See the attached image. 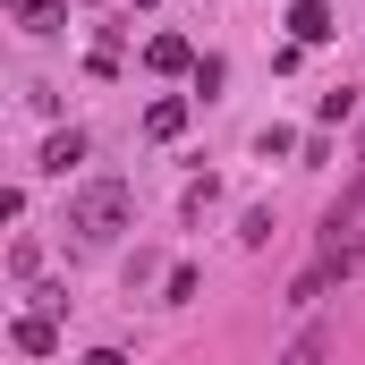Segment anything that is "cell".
Here are the masks:
<instances>
[{
    "label": "cell",
    "instance_id": "6da1fadb",
    "mask_svg": "<svg viewBox=\"0 0 365 365\" xmlns=\"http://www.w3.org/2000/svg\"><path fill=\"white\" fill-rule=\"evenodd\" d=\"M128 204H136L128 179H93V187H77V204H68V230L102 247V238H119V230H128Z\"/></svg>",
    "mask_w": 365,
    "mask_h": 365
},
{
    "label": "cell",
    "instance_id": "7a4b0ae2",
    "mask_svg": "<svg viewBox=\"0 0 365 365\" xmlns=\"http://www.w3.org/2000/svg\"><path fill=\"white\" fill-rule=\"evenodd\" d=\"M331 34H340V26H331L323 0H297V9H289V43H297V51H306V43H331Z\"/></svg>",
    "mask_w": 365,
    "mask_h": 365
},
{
    "label": "cell",
    "instance_id": "3957f363",
    "mask_svg": "<svg viewBox=\"0 0 365 365\" xmlns=\"http://www.w3.org/2000/svg\"><path fill=\"white\" fill-rule=\"evenodd\" d=\"M9 17H17L26 34H60V26H68V0H9Z\"/></svg>",
    "mask_w": 365,
    "mask_h": 365
},
{
    "label": "cell",
    "instance_id": "277c9868",
    "mask_svg": "<svg viewBox=\"0 0 365 365\" xmlns=\"http://www.w3.org/2000/svg\"><path fill=\"white\" fill-rule=\"evenodd\" d=\"M323 357H331V331H323V323H306V331H297L272 365H323Z\"/></svg>",
    "mask_w": 365,
    "mask_h": 365
},
{
    "label": "cell",
    "instance_id": "5b68a950",
    "mask_svg": "<svg viewBox=\"0 0 365 365\" xmlns=\"http://www.w3.org/2000/svg\"><path fill=\"white\" fill-rule=\"evenodd\" d=\"M145 68H162V77H179V68H195V51H187L179 34H153V43H145Z\"/></svg>",
    "mask_w": 365,
    "mask_h": 365
},
{
    "label": "cell",
    "instance_id": "8992f818",
    "mask_svg": "<svg viewBox=\"0 0 365 365\" xmlns=\"http://www.w3.org/2000/svg\"><path fill=\"white\" fill-rule=\"evenodd\" d=\"M68 162H86V136H77V128L43 145V170H51V179H68Z\"/></svg>",
    "mask_w": 365,
    "mask_h": 365
},
{
    "label": "cell",
    "instance_id": "52a82bcc",
    "mask_svg": "<svg viewBox=\"0 0 365 365\" xmlns=\"http://www.w3.org/2000/svg\"><path fill=\"white\" fill-rule=\"evenodd\" d=\"M9 340H17V349H26V357H51V349H60V331H51V323H43V314H34V323H17V331H9Z\"/></svg>",
    "mask_w": 365,
    "mask_h": 365
},
{
    "label": "cell",
    "instance_id": "ba28073f",
    "mask_svg": "<svg viewBox=\"0 0 365 365\" xmlns=\"http://www.w3.org/2000/svg\"><path fill=\"white\" fill-rule=\"evenodd\" d=\"M187 128V102H153V110H145V136H179Z\"/></svg>",
    "mask_w": 365,
    "mask_h": 365
},
{
    "label": "cell",
    "instance_id": "9c48e42d",
    "mask_svg": "<svg viewBox=\"0 0 365 365\" xmlns=\"http://www.w3.org/2000/svg\"><path fill=\"white\" fill-rule=\"evenodd\" d=\"M9 221H17V187H0V230H9Z\"/></svg>",
    "mask_w": 365,
    "mask_h": 365
},
{
    "label": "cell",
    "instance_id": "30bf717a",
    "mask_svg": "<svg viewBox=\"0 0 365 365\" xmlns=\"http://www.w3.org/2000/svg\"><path fill=\"white\" fill-rule=\"evenodd\" d=\"M86 365H128V357H119V349H93V357H86Z\"/></svg>",
    "mask_w": 365,
    "mask_h": 365
},
{
    "label": "cell",
    "instance_id": "8fae6325",
    "mask_svg": "<svg viewBox=\"0 0 365 365\" xmlns=\"http://www.w3.org/2000/svg\"><path fill=\"white\" fill-rule=\"evenodd\" d=\"M357 153H365V128H357Z\"/></svg>",
    "mask_w": 365,
    "mask_h": 365
}]
</instances>
